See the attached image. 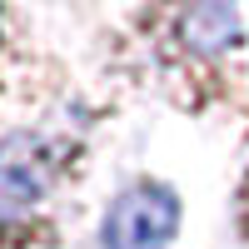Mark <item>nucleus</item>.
<instances>
[{"label": "nucleus", "mask_w": 249, "mask_h": 249, "mask_svg": "<svg viewBox=\"0 0 249 249\" xmlns=\"http://www.w3.org/2000/svg\"><path fill=\"white\" fill-rule=\"evenodd\" d=\"M50 195V155L35 135L15 130L0 140V230L30 219Z\"/></svg>", "instance_id": "nucleus-2"}, {"label": "nucleus", "mask_w": 249, "mask_h": 249, "mask_svg": "<svg viewBox=\"0 0 249 249\" xmlns=\"http://www.w3.org/2000/svg\"><path fill=\"white\" fill-rule=\"evenodd\" d=\"M179 230V199L170 184L140 179L120 190L100 219V249H170Z\"/></svg>", "instance_id": "nucleus-1"}, {"label": "nucleus", "mask_w": 249, "mask_h": 249, "mask_svg": "<svg viewBox=\"0 0 249 249\" xmlns=\"http://www.w3.org/2000/svg\"><path fill=\"white\" fill-rule=\"evenodd\" d=\"M184 40L195 50H219V45H234V40H249V10L234 5H199L179 20Z\"/></svg>", "instance_id": "nucleus-3"}]
</instances>
